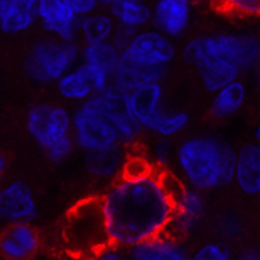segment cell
I'll return each mask as SVG.
<instances>
[{"mask_svg": "<svg viewBox=\"0 0 260 260\" xmlns=\"http://www.w3.org/2000/svg\"><path fill=\"white\" fill-rule=\"evenodd\" d=\"M182 186L177 175L134 151L123 175L98 192L111 245L128 250L169 233Z\"/></svg>", "mask_w": 260, "mask_h": 260, "instance_id": "obj_1", "label": "cell"}, {"mask_svg": "<svg viewBox=\"0 0 260 260\" xmlns=\"http://www.w3.org/2000/svg\"><path fill=\"white\" fill-rule=\"evenodd\" d=\"M236 154L229 142L210 134H196L175 148L174 165L184 186L208 192L234 182Z\"/></svg>", "mask_w": 260, "mask_h": 260, "instance_id": "obj_2", "label": "cell"}, {"mask_svg": "<svg viewBox=\"0 0 260 260\" xmlns=\"http://www.w3.org/2000/svg\"><path fill=\"white\" fill-rule=\"evenodd\" d=\"M24 128L52 163L68 160L77 149L73 139V110L66 104L47 101L31 104L24 116Z\"/></svg>", "mask_w": 260, "mask_h": 260, "instance_id": "obj_3", "label": "cell"}, {"mask_svg": "<svg viewBox=\"0 0 260 260\" xmlns=\"http://www.w3.org/2000/svg\"><path fill=\"white\" fill-rule=\"evenodd\" d=\"M62 250L78 260H90L110 243L104 225L99 194H89L78 200L66 212L59 231Z\"/></svg>", "mask_w": 260, "mask_h": 260, "instance_id": "obj_4", "label": "cell"}, {"mask_svg": "<svg viewBox=\"0 0 260 260\" xmlns=\"http://www.w3.org/2000/svg\"><path fill=\"white\" fill-rule=\"evenodd\" d=\"M258 45L260 40L248 33H208L187 40L182 47V56L191 66H194V70L208 61L225 59L233 61L243 70V73H246L255 68Z\"/></svg>", "mask_w": 260, "mask_h": 260, "instance_id": "obj_5", "label": "cell"}, {"mask_svg": "<svg viewBox=\"0 0 260 260\" xmlns=\"http://www.w3.org/2000/svg\"><path fill=\"white\" fill-rule=\"evenodd\" d=\"M82 59L80 42H66L56 37H40L28 47L23 59L26 78L37 85H56L62 75Z\"/></svg>", "mask_w": 260, "mask_h": 260, "instance_id": "obj_6", "label": "cell"}, {"mask_svg": "<svg viewBox=\"0 0 260 260\" xmlns=\"http://www.w3.org/2000/svg\"><path fill=\"white\" fill-rule=\"evenodd\" d=\"M73 139L77 149L83 151V154L121 146L120 136L111 118L110 99L104 92L75 106Z\"/></svg>", "mask_w": 260, "mask_h": 260, "instance_id": "obj_7", "label": "cell"}, {"mask_svg": "<svg viewBox=\"0 0 260 260\" xmlns=\"http://www.w3.org/2000/svg\"><path fill=\"white\" fill-rule=\"evenodd\" d=\"M177 56L174 40L154 28L136 31L121 47V61L146 70L167 71Z\"/></svg>", "mask_w": 260, "mask_h": 260, "instance_id": "obj_8", "label": "cell"}, {"mask_svg": "<svg viewBox=\"0 0 260 260\" xmlns=\"http://www.w3.org/2000/svg\"><path fill=\"white\" fill-rule=\"evenodd\" d=\"M121 101H123L130 116L148 134L151 123L167 108L165 87L160 80L141 83V85L125 90L121 94Z\"/></svg>", "mask_w": 260, "mask_h": 260, "instance_id": "obj_9", "label": "cell"}, {"mask_svg": "<svg viewBox=\"0 0 260 260\" xmlns=\"http://www.w3.org/2000/svg\"><path fill=\"white\" fill-rule=\"evenodd\" d=\"M39 217V203L30 184L24 180H11L0 187V222L6 225L35 222Z\"/></svg>", "mask_w": 260, "mask_h": 260, "instance_id": "obj_10", "label": "cell"}, {"mask_svg": "<svg viewBox=\"0 0 260 260\" xmlns=\"http://www.w3.org/2000/svg\"><path fill=\"white\" fill-rule=\"evenodd\" d=\"M207 210L208 207L205 192L192 189L189 186H182L177 198V210L169 233L186 240L203 225L207 219Z\"/></svg>", "mask_w": 260, "mask_h": 260, "instance_id": "obj_11", "label": "cell"}, {"mask_svg": "<svg viewBox=\"0 0 260 260\" xmlns=\"http://www.w3.org/2000/svg\"><path fill=\"white\" fill-rule=\"evenodd\" d=\"M120 61L121 49L115 44V40L82 45L80 62L94 75L95 83H98V94L111 85Z\"/></svg>", "mask_w": 260, "mask_h": 260, "instance_id": "obj_12", "label": "cell"}, {"mask_svg": "<svg viewBox=\"0 0 260 260\" xmlns=\"http://www.w3.org/2000/svg\"><path fill=\"white\" fill-rule=\"evenodd\" d=\"M192 6L194 0H156L153 4L151 24L169 39H179L191 24Z\"/></svg>", "mask_w": 260, "mask_h": 260, "instance_id": "obj_13", "label": "cell"}, {"mask_svg": "<svg viewBox=\"0 0 260 260\" xmlns=\"http://www.w3.org/2000/svg\"><path fill=\"white\" fill-rule=\"evenodd\" d=\"M136 149H128L125 146H116L111 149L95 151L85 154V170L90 179L101 182L104 187L115 182L123 175L130 161V156ZM103 187V189H104Z\"/></svg>", "mask_w": 260, "mask_h": 260, "instance_id": "obj_14", "label": "cell"}, {"mask_svg": "<svg viewBox=\"0 0 260 260\" xmlns=\"http://www.w3.org/2000/svg\"><path fill=\"white\" fill-rule=\"evenodd\" d=\"M40 248V233L31 222L7 225L0 236V255L6 260H30Z\"/></svg>", "mask_w": 260, "mask_h": 260, "instance_id": "obj_15", "label": "cell"}, {"mask_svg": "<svg viewBox=\"0 0 260 260\" xmlns=\"http://www.w3.org/2000/svg\"><path fill=\"white\" fill-rule=\"evenodd\" d=\"M39 24L45 35L66 42H78V19L62 0H39Z\"/></svg>", "mask_w": 260, "mask_h": 260, "instance_id": "obj_16", "label": "cell"}, {"mask_svg": "<svg viewBox=\"0 0 260 260\" xmlns=\"http://www.w3.org/2000/svg\"><path fill=\"white\" fill-rule=\"evenodd\" d=\"M130 260H189L191 253L186 241L170 233H163L137 243L127 250Z\"/></svg>", "mask_w": 260, "mask_h": 260, "instance_id": "obj_17", "label": "cell"}, {"mask_svg": "<svg viewBox=\"0 0 260 260\" xmlns=\"http://www.w3.org/2000/svg\"><path fill=\"white\" fill-rule=\"evenodd\" d=\"M54 89L62 103L78 106L98 94V83L89 68L78 62L75 68H71L56 82Z\"/></svg>", "mask_w": 260, "mask_h": 260, "instance_id": "obj_18", "label": "cell"}, {"mask_svg": "<svg viewBox=\"0 0 260 260\" xmlns=\"http://www.w3.org/2000/svg\"><path fill=\"white\" fill-rule=\"evenodd\" d=\"M234 184L243 194L260 198V146L257 142L243 144L238 149Z\"/></svg>", "mask_w": 260, "mask_h": 260, "instance_id": "obj_19", "label": "cell"}, {"mask_svg": "<svg viewBox=\"0 0 260 260\" xmlns=\"http://www.w3.org/2000/svg\"><path fill=\"white\" fill-rule=\"evenodd\" d=\"M39 24V0H9L4 12L0 33L9 37L24 35Z\"/></svg>", "mask_w": 260, "mask_h": 260, "instance_id": "obj_20", "label": "cell"}, {"mask_svg": "<svg viewBox=\"0 0 260 260\" xmlns=\"http://www.w3.org/2000/svg\"><path fill=\"white\" fill-rule=\"evenodd\" d=\"M108 11L115 19L116 28L130 33L148 28L153 16V6H149L148 0H116Z\"/></svg>", "mask_w": 260, "mask_h": 260, "instance_id": "obj_21", "label": "cell"}, {"mask_svg": "<svg viewBox=\"0 0 260 260\" xmlns=\"http://www.w3.org/2000/svg\"><path fill=\"white\" fill-rule=\"evenodd\" d=\"M248 99V87L243 80H236L215 92L210 103V115L215 120H225L241 111Z\"/></svg>", "mask_w": 260, "mask_h": 260, "instance_id": "obj_22", "label": "cell"}, {"mask_svg": "<svg viewBox=\"0 0 260 260\" xmlns=\"http://www.w3.org/2000/svg\"><path fill=\"white\" fill-rule=\"evenodd\" d=\"M116 23L110 11H98L78 21V42L82 45L101 44L115 39Z\"/></svg>", "mask_w": 260, "mask_h": 260, "instance_id": "obj_23", "label": "cell"}, {"mask_svg": "<svg viewBox=\"0 0 260 260\" xmlns=\"http://www.w3.org/2000/svg\"><path fill=\"white\" fill-rule=\"evenodd\" d=\"M191 121V115L186 110H170L169 106L163 110L156 120L151 123L148 134L160 139H174L179 134H182L187 128Z\"/></svg>", "mask_w": 260, "mask_h": 260, "instance_id": "obj_24", "label": "cell"}, {"mask_svg": "<svg viewBox=\"0 0 260 260\" xmlns=\"http://www.w3.org/2000/svg\"><path fill=\"white\" fill-rule=\"evenodd\" d=\"M220 12L236 18H260V0H212Z\"/></svg>", "mask_w": 260, "mask_h": 260, "instance_id": "obj_25", "label": "cell"}, {"mask_svg": "<svg viewBox=\"0 0 260 260\" xmlns=\"http://www.w3.org/2000/svg\"><path fill=\"white\" fill-rule=\"evenodd\" d=\"M174 146H172L170 139H160V137H154V141L151 142L148 154L142 153V156L148 160L149 165L158 167V169L169 170V165L174 161Z\"/></svg>", "mask_w": 260, "mask_h": 260, "instance_id": "obj_26", "label": "cell"}, {"mask_svg": "<svg viewBox=\"0 0 260 260\" xmlns=\"http://www.w3.org/2000/svg\"><path fill=\"white\" fill-rule=\"evenodd\" d=\"M189 260H234L228 243L220 240L207 241L191 253Z\"/></svg>", "mask_w": 260, "mask_h": 260, "instance_id": "obj_27", "label": "cell"}, {"mask_svg": "<svg viewBox=\"0 0 260 260\" xmlns=\"http://www.w3.org/2000/svg\"><path fill=\"white\" fill-rule=\"evenodd\" d=\"M217 234L220 236V241L228 243L233 240L243 236V231H245V224H243L241 217H238L236 213H224L220 215V219H217Z\"/></svg>", "mask_w": 260, "mask_h": 260, "instance_id": "obj_28", "label": "cell"}, {"mask_svg": "<svg viewBox=\"0 0 260 260\" xmlns=\"http://www.w3.org/2000/svg\"><path fill=\"white\" fill-rule=\"evenodd\" d=\"M62 4H64L66 9H68L78 21L82 18H87V16L94 14V12H98L101 9L99 0H62Z\"/></svg>", "mask_w": 260, "mask_h": 260, "instance_id": "obj_29", "label": "cell"}, {"mask_svg": "<svg viewBox=\"0 0 260 260\" xmlns=\"http://www.w3.org/2000/svg\"><path fill=\"white\" fill-rule=\"evenodd\" d=\"M90 260H130V258L125 248H120V246H115V245H108L106 248L98 251Z\"/></svg>", "mask_w": 260, "mask_h": 260, "instance_id": "obj_30", "label": "cell"}, {"mask_svg": "<svg viewBox=\"0 0 260 260\" xmlns=\"http://www.w3.org/2000/svg\"><path fill=\"white\" fill-rule=\"evenodd\" d=\"M234 260H260V251L255 248H246L240 251V253L234 257Z\"/></svg>", "mask_w": 260, "mask_h": 260, "instance_id": "obj_31", "label": "cell"}, {"mask_svg": "<svg viewBox=\"0 0 260 260\" xmlns=\"http://www.w3.org/2000/svg\"><path fill=\"white\" fill-rule=\"evenodd\" d=\"M6 169H7V161H6V158L0 154V180H2L4 174H6Z\"/></svg>", "mask_w": 260, "mask_h": 260, "instance_id": "obj_32", "label": "cell"}, {"mask_svg": "<svg viewBox=\"0 0 260 260\" xmlns=\"http://www.w3.org/2000/svg\"><path fill=\"white\" fill-rule=\"evenodd\" d=\"M7 6H9V0H0V23H2V18H4V12H6Z\"/></svg>", "mask_w": 260, "mask_h": 260, "instance_id": "obj_33", "label": "cell"}, {"mask_svg": "<svg viewBox=\"0 0 260 260\" xmlns=\"http://www.w3.org/2000/svg\"><path fill=\"white\" fill-rule=\"evenodd\" d=\"M253 142H257V144L260 146V121H258L257 127H255V130H253Z\"/></svg>", "mask_w": 260, "mask_h": 260, "instance_id": "obj_34", "label": "cell"}, {"mask_svg": "<svg viewBox=\"0 0 260 260\" xmlns=\"http://www.w3.org/2000/svg\"><path fill=\"white\" fill-rule=\"evenodd\" d=\"M255 70L258 75V85H260V45H258V52H257V62H255Z\"/></svg>", "mask_w": 260, "mask_h": 260, "instance_id": "obj_35", "label": "cell"}, {"mask_svg": "<svg viewBox=\"0 0 260 260\" xmlns=\"http://www.w3.org/2000/svg\"><path fill=\"white\" fill-rule=\"evenodd\" d=\"M116 0H99V4H101V7H110V6H113Z\"/></svg>", "mask_w": 260, "mask_h": 260, "instance_id": "obj_36", "label": "cell"}]
</instances>
